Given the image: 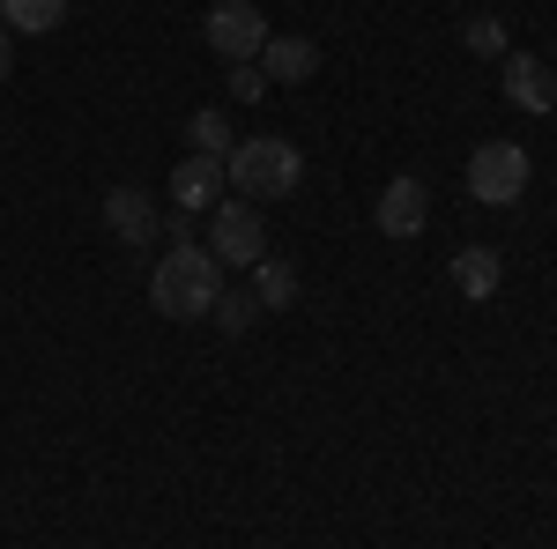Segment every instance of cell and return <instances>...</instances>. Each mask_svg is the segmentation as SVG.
<instances>
[{"mask_svg": "<svg viewBox=\"0 0 557 549\" xmlns=\"http://www.w3.org/2000/svg\"><path fill=\"white\" fill-rule=\"evenodd\" d=\"M461 45H469V52H506V23H498V15H469Z\"/></svg>", "mask_w": 557, "mask_h": 549, "instance_id": "obj_16", "label": "cell"}, {"mask_svg": "<svg viewBox=\"0 0 557 549\" xmlns=\"http://www.w3.org/2000/svg\"><path fill=\"white\" fill-rule=\"evenodd\" d=\"M60 15H67V0H0V23H8V30H23V38L52 30Z\"/></svg>", "mask_w": 557, "mask_h": 549, "instance_id": "obj_14", "label": "cell"}, {"mask_svg": "<svg viewBox=\"0 0 557 549\" xmlns=\"http://www.w3.org/2000/svg\"><path fill=\"white\" fill-rule=\"evenodd\" d=\"M253 297H260V312L298 304V267L290 260H253Z\"/></svg>", "mask_w": 557, "mask_h": 549, "instance_id": "obj_12", "label": "cell"}, {"mask_svg": "<svg viewBox=\"0 0 557 549\" xmlns=\"http://www.w3.org/2000/svg\"><path fill=\"white\" fill-rule=\"evenodd\" d=\"M506 104H520V112H550L557 104V75L543 67V60L513 52V60H506Z\"/></svg>", "mask_w": 557, "mask_h": 549, "instance_id": "obj_9", "label": "cell"}, {"mask_svg": "<svg viewBox=\"0 0 557 549\" xmlns=\"http://www.w3.org/2000/svg\"><path fill=\"white\" fill-rule=\"evenodd\" d=\"M8 67H15V38H8V23H0V83H8Z\"/></svg>", "mask_w": 557, "mask_h": 549, "instance_id": "obj_18", "label": "cell"}, {"mask_svg": "<svg viewBox=\"0 0 557 549\" xmlns=\"http://www.w3.org/2000/svg\"><path fill=\"white\" fill-rule=\"evenodd\" d=\"M215 290H223V260L209 253V246H172V253L149 267V304L164 312V320H201L215 304Z\"/></svg>", "mask_w": 557, "mask_h": 549, "instance_id": "obj_1", "label": "cell"}, {"mask_svg": "<svg viewBox=\"0 0 557 549\" xmlns=\"http://www.w3.org/2000/svg\"><path fill=\"white\" fill-rule=\"evenodd\" d=\"M209 253L223 267H253V260H268V223L253 209H238V201H223L209 215Z\"/></svg>", "mask_w": 557, "mask_h": 549, "instance_id": "obj_5", "label": "cell"}, {"mask_svg": "<svg viewBox=\"0 0 557 549\" xmlns=\"http://www.w3.org/2000/svg\"><path fill=\"white\" fill-rule=\"evenodd\" d=\"M469 194L491 201V209H513L520 194H528V149L520 141H483L469 157Z\"/></svg>", "mask_w": 557, "mask_h": 549, "instance_id": "obj_3", "label": "cell"}, {"mask_svg": "<svg viewBox=\"0 0 557 549\" xmlns=\"http://www.w3.org/2000/svg\"><path fill=\"white\" fill-rule=\"evenodd\" d=\"M260 75H268V83H305V75H320V45L312 38H268L260 45Z\"/></svg>", "mask_w": 557, "mask_h": 549, "instance_id": "obj_11", "label": "cell"}, {"mask_svg": "<svg viewBox=\"0 0 557 549\" xmlns=\"http://www.w3.org/2000/svg\"><path fill=\"white\" fill-rule=\"evenodd\" d=\"M186 141H194V157H231V149H238V134H231V112H194V120H186Z\"/></svg>", "mask_w": 557, "mask_h": 549, "instance_id": "obj_13", "label": "cell"}, {"mask_svg": "<svg viewBox=\"0 0 557 549\" xmlns=\"http://www.w3.org/2000/svg\"><path fill=\"white\" fill-rule=\"evenodd\" d=\"M201 38H209L223 60H260V45L275 38V30H268V15H260L253 0H215L209 23H201Z\"/></svg>", "mask_w": 557, "mask_h": 549, "instance_id": "obj_4", "label": "cell"}, {"mask_svg": "<svg viewBox=\"0 0 557 549\" xmlns=\"http://www.w3.org/2000/svg\"><path fill=\"white\" fill-rule=\"evenodd\" d=\"M498 283H506V260H498V246H461V253H454V290L469 297V304L498 297Z\"/></svg>", "mask_w": 557, "mask_h": 549, "instance_id": "obj_10", "label": "cell"}, {"mask_svg": "<svg viewBox=\"0 0 557 549\" xmlns=\"http://www.w3.org/2000/svg\"><path fill=\"white\" fill-rule=\"evenodd\" d=\"M372 223H380L386 238H417L431 223V194H424V178H386V194H380V209H372Z\"/></svg>", "mask_w": 557, "mask_h": 549, "instance_id": "obj_6", "label": "cell"}, {"mask_svg": "<svg viewBox=\"0 0 557 549\" xmlns=\"http://www.w3.org/2000/svg\"><path fill=\"white\" fill-rule=\"evenodd\" d=\"M223 157H186V164L172 171V201H178V215H201V209H215V194H223Z\"/></svg>", "mask_w": 557, "mask_h": 549, "instance_id": "obj_8", "label": "cell"}, {"mask_svg": "<svg viewBox=\"0 0 557 549\" xmlns=\"http://www.w3.org/2000/svg\"><path fill=\"white\" fill-rule=\"evenodd\" d=\"M209 320L223 327V335H246L260 320V297L253 290H215V304H209Z\"/></svg>", "mask_w": 557, "mask_h": 549, "instance_id": "obj_15", "label": "cell"}, {"mask_svg": "<svg viewBox=\"0 0 557 549\" xmlns=\"http://www.w3.org/2000/svg\"><path fill=\"white\" fill-rule=\"evenodd\" d=\"M231 97H238V104H260V97H268V75H260V60H231Z\"/></svg>", "mask_w": 557, "mask_h": 549, "instance_id": "obj_17", "label": "cell"}, {"mask_svg": "<svg viewBox=\"0 0 557 549\" xmlns=\"http://www.w3.org/2000/svg\"><path fill=\"white\" fill-rule=\"evenodd\" d=\"M223 171H231V186L246 201H283V194H298L305 157H298V141H283V134H253V141H238L223 157Z\"/></svg>", "mask_w": 557, "mask_h": 549, "instance_id": "obj_2", "label": "cell"}, {"mask_svg": "<svg viewBox=\"0 0 557 549\" xmlns=\"http://www.w3.org/2000/svg\"><path fill=\"white\" fill-rule=\"evenodd\" d=\"M104 223H112L120 246H141V238L164 230V215H157V201H149L141 186H112V194H104Z\"/></svg>", "mask_w": 557, "mask_h": 549, "instance_id": "obj_7", "label": "cell"}]
</instances>
